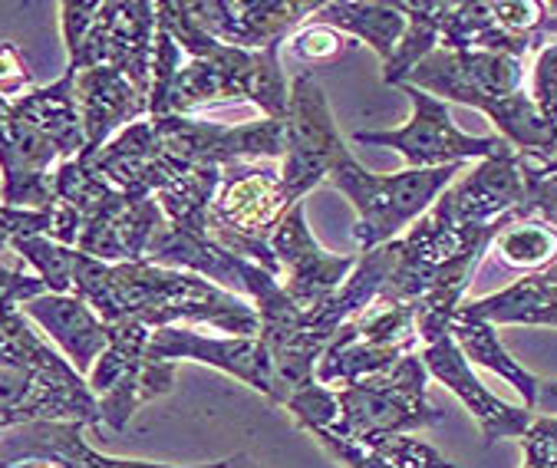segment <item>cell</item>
I'll list each match as a JSON object with an SVG mask.
<instances>
[{
    "label": "cell",
    "mask_w": 557,
    "mask_h": 468,
    "mask_svg": "<svg viewBox=\"0 0 557 468\" xmlns=\"http://www.w3.org/2000/svg\"><path fill=\"white\" fill-rule=\"evenodd\" d=\"M419 357L425 364V373L435 377L453 396L462 399V406L475 416L485 442H498V439H521L528 432V426L534 422L531 409L521 406H508L498 396H492L482 380L472 373V364L466 360V354L459 349L453 330L435 336L432 343L419 346Z\"/></svg>",
    "instance_id": "18"
},
{
    "label": "cell",
    "mask_w": 557,
    "mask_h": 468,
    "mask_svg": "<svg viewBox=\"0 0 557 468\" xmlns=\"http://www.w3.org/2000/svg\"><path fill=\"white\" fill-rule=\"evenodd\" d=\"M534 409H541L544 416H557V380L537 386V403H534Z\"/></svg>",
    "instance_id": "37"
},
{
    "label": "cell",
    "mask_w": 557,
    "mask_h": 468,
    "mask_svg": "<svg viewBox=\"0 0 557 468\" xmlns=\"http://www.w3.org/2000/svg\"><path fill=\"white\" fill-rule=\"evenodd\" d=\"M524 162H528V169H531L534 175H557V152H554L550 159H544V162H534V159L524 156Z\"/></svg>",
    "instance_id": "38"
},
{
    "label": "cell",
    "mask_w": 557,
    "mask_h": 468,
    "mask_svg": "<svg viewBox=\"0 0 557 468\" xmlns=\"http://www.w3.org/2000/svg\"><path fill=\"white\" fill-rule=\"evenodd\" d=\"M40 294H50L47 284L37 278V274H27V271H17V268H8V264H0V300H17L21 307Z\"/></svg>",
    "instance_id": "36"
},
{
    "label": "cell",
    "mask_w": 557,
    "mask_h": 468,
    "mask_svg": "<svg viewBox=\"0 0 557 468\" xmlns=\"http://www.w3.org/2000/svg\"><path fill=\"white\" fill-rule=\"evenodd\" d=\"M149 336L152 330L143 323H109V346L86 377L102 426L116 432H123L146 403L175 386V364L149 360Z\"/></svg>",
    "instance_id": "7"
},
{
    "label": "cell",
    "mask_w": 557,
    "mask_h": 468,
    "mask_svg": "<svg viewBox=\"0 0 557 468\" xmlns=\"http://www.w3.org/2000/svg\"><path fill=\"white\" fill-rule=\"evenodd\" d=\"M453 336H456L459 349L466 354V360H472V364H479V367H485V370L505 377V380L524 396V409H534L541 380H537L534 373H528V370L508 354L505 343L498 340V330H495L492 323L456 313V320H453Z\"/></svg>",
    "instance_id": "27"
},
{
    "label": "cell",
    "mask_w": 557,
    "mask_h": 468,
    "mask_svg": "<svg viewBox=\"0 0 557 468\" xmlns=\"http://www.w3.org/2000/svg\"><path fill=\"white\" fill-rule=\"evenodd\" d=\"M425 383L429 373L422 357L409 354L386 373L341 386V419L330 426V432H337L341 439H350L357 445H373L380 439L409 435L416 429L438 422L442 412L429 406Z\"/></svg>",
    "instance_id": "6"
},
{
    "label": "cell",
    "mask_w": 557,
    "mask_h": 468,
    "mask_svg": "<svg viewBox=\"0 0 557 468\" xmlns=\"http://www.w3.org/2000/svg\"><path fill=\"white\" fill-rule=\"evenodd\" d=\"M271 251L281 264V274L287 278L284 281L287 297L304 313L320 310L337 294L354 274L357 258H360V255H330L307 227L304 201L294 205L277 224V231L271 234Z\"/></svg>",
    "instance_id": "15"
},
{
    "label": "cell",
    "mask_w": 557,
    "mask_h": 468,
    "mask_svg": "<svg viewBox=\"0 0 557 468\" xmlns=\"http://www.w3.org/2000/svg\"><path fill=\"white\" fill-rule=\"evenodd\" d=\"M83 422H27L0 435V468L40 461L47 468H261L251 455L238 452L208 465H162L139 458L102 455L83 439Z\"/></svg>",
    "instance_id": "12"
},
{
    "label": "cell",
    "mask_w": 557,
    "mask_h": 468,
    "mask_svg": "<svg viewBox=\"0 0 557 468\" xmlns=\"http://www.w3.org/2000/svg\"><path fill=\"white\" fill-rule=\"evenodd\" d=\"M419 354L416 310L409 304L376 300L367 313L347 320L317 364V383L350 386L393 370L403 357Z\"/></svg>",
    "instance_id": "8"
},
{
    "label": "cell",
    "mask_w": 557,
    "mask_h": 468,
    "mask_svg": "<svg viewBox=\"0 0 557 468\" xmlns=\"http://www.w3.org/2000/svg\"><path fill=\"white\" fill-rule=\"evenodd\" d=\"M17 109L57 146L63 162L83 156L86 133H83L79 106H76V93H73V73H63L50 86L30 89L24 99H17Z\"/></svg>",
    "instance_id": "23"
},
{
    "label": "cell",
    "mask_w": 557,
    "mask_h": 468,
    "mask_svg": "<svg viewBox=\"0 0 557 468\" xmlns=\"http://www.w3.org/2000/svg\"><path fill=\"white\" fill-rule=\"evenodd\" d=\"M323 4L310 0H188V11L205 34L238 50H264L287 37Z\"/></svg>",
    "instance_id": "17"
},
{
    "label": "cell",
    "mask_w": 557,
    "mask_h": 468,
    "mask_svg": "<svg viewBox=\"0 0 557 468\" xmlns=\"http://www.w3.org/2000/svg\"><path fill=\"white\" fill-rule=\"evenodd\" d=\"M347 156H354L333 123L323 86L313 73H297L290 79V106L284 120V159H281V182L284 195L300 205L320 182H330V172Z\"/></svg>",
    "instance_id": "9"
},
{
    "label": "cell",
    "mask_w": 557,
    "mask_h": 468,
    "mask_svg": "<svg viewBox=\"0 0 557 468\" xmlns=\"http://www.w3.org/2000/svg\"><path fill=\"white\" fill-rule=\"evenodd\" d=\"M528 198V178L521 152L511 146L492 159L475 162L438 195L432 211L449 224H492L505 214H518ZM521 218V214H518Z\"/></svg>",
    "instance_id": "16"
},
{
    "label": "cell",
    "mask_w": 557,
    "mask_h": 468,
    "mask_svg": "<svg viewBox=\"0 0 557 468\" xmlns=\"http://www.w3.org/2000/svg\"><path fill=\"white\" fill-rule=\"evenodd\" d=\"M34 86V76L27 70V60L21 57V50L8 40H0V96L17 102L24 99Z\"/></svg>",
    "instance_id": "35"
},
{
    "label": "cell",
    "mask_w": 557,
    "mask_h": 468,
    "mask_svg": "<svg viewBox=\"0 0 557 468\" xmlns=\"http://www.w3.org/2000/svg\"><path fill=\"white\" fill-rule=\"evenodd\" d=\"M409 102L412 115L399 130H383V133H354L357 146H380V149H396L409 169H442V165H466V162H482L508 149L502 136H469L456 126L449 102H442L432 93H422L409 83L399 86Z\"/></svg>",
    "instance_id": "10"
},
{
    "label": "cell",
    "mask_w": 557,
    "mask_h": 468,
    "mask_svg": "<svg viewBox=\"0 0 557 468\" xmlns=\"http://www.w3.org/2000/svg\"><path fill=\"white\" fill-rule=\"evenodd\" d=\"M462 317L498 323H528V327H557V264L537 274H524L498 294L462 304Z\"/></svg>",
    "instance_id": "22"
},
{
    "label": "cell",
    "mask_w": 557,
    "mask_h": 468,
    "mask_svg": "<svg viewBox=\"0 0 557 468\" xmlns=\"http://www.w3.org/2000/svg\"><path fill=\"white\" fill-rule=\"evenodd\" d=\"M165 227V214L156 198H133L120 192L102 211L83 221L76 251L106 261V264H133L146 261L149 245Z\"/></svg>",
    "instance_id": "19"
},
{
    "label": "cell",
    "mask_w": 557,
    "mask_h": 468,
    "mask_svg": "<svg viewBox=\"0 0 557 468\" xmlns=\"http://www.w3.org/2000/svg\"><path fill=\"white\" fill-rule=\"evenodd\" d=\"M24 313L70 360L79 377H89L102 349L109 346V323L73 294H40L24 304Z\"/></svg>",
    "instance_id": "21"
},
{
    "label": "cell",
    "mask_w": 557,
    "mask_h": 468,
    "mask_svg": "<svg viewBox=\"0 0 557 468\" xmlns=\"http://www.w3.org/2000/svg\"><path fill=\"white\" fill-rule=\"evenodd\" d=\"M287 211L290 201L274 162H235L225 165V175H221V188L208 211V234L235 258L261 264L281 278V264L271 251V234Z\"/></svg>",
    "instance_id": "5"
},
{
    "label": "cell",
    "mask_w": 557,
    "mask_h": 468,
    "mask_svg": "<svg viewBox=\"0 0 557 468\" xmlns=\"http://www.w3.org/2000/svg\"><path fill=\"white\" fill-rule=\"evenodd\" d=\"M518 442L524 448L521 468H557V416H537Z\"/></svg>",
    "instance_id": "33"
},
{
    "label": "cell",
    "mask_w": 557,
    "mask_h": 468,
    "mask_svg": "<svg viewBox=\"0 0 557 468\" xmlns=\"http://www.w3.org/2000/svg\"><path fill=\"white\" fill-rule=\"evenodd\" d=\"M284 409L294 416V422L310 432V429H330L341 419V403H337V390H330L323 383H310L297 393L287 396Z\"/></svg>",
    "instance_id": "31"
},
{
    "label": "cell",
    "mask_w": 557,
    "mask_h": 468,
    "mask_svg": "<svg viewBox=\"0 0 557 468\" xmlns=\"http://www.w3.org/2000/svg\"><path fill=\"white\" fill-rule=\"evenodd\" d=\"M399 11L406 14V34L396 47V53L389 57V63H383V83L386 86H403L406 76L429 57L438 50L442 44V11L445 0H396Z\"/></svg>",
    "instance_id": "28"
},
{
    "label": "cell",
    "mask_w": 557,
    "mask_h": 468,
    "mask_svg": "<svg viewBox=\"0 0 557 468\" xmlns=\"http://www.w3.org/2000/svg\"><path fill=\"white\" fill-rule=\"evenodd\" d=\"M550 11H554V14H557V4H550Z\"/></svg>",
    "instance_id": "40"
},
{
    "label": "cell",
    "mask_w": 557,
    "mask_h": 468,
    "mask_svg": "<svg viewBox=\"0 0 557 468\" xmlns=\"http://www.w3.org/2000/svg\"><path fill=\"white\" fill-rule=\"evenodd\" d=\"M317 21L337 27L341 34L370 44L373 53L389 63V57L396 53L403 34H406V14L399 11V4H386V0H341V4H323L317 11Z\"/></svg>",
    "instance_id": "25"
},
{
    "label": "cell",
    "mask_w": 557,
    "mask_h": 468,
    "mask_svg": "<svg viewBox=\"0 0 557 468\" xmlns=\"http://www.w3.org/2000/svg\"><path fill=\"white\" fill-rule=\"evenodd\" d=\"M466 165H442V169H403L396 175H376L357 156H347L330 172V185L350 198L357 208L354 242L360 251L383 248L403 234L438 201Z\"/></svg>",
    "instance_id": "4"
},
{
    "label": "cell",
    "mask_w": 557,
    "mask_h": 468,
    "mask_svg": "<svg viewBox=\"0 0 557 468\" xmlns=\"http://www.w3.org/2000/svg\"><path fill=\"white\" fill-rule=\"evenodd\" d=\"M524 60L508 53H485V50H435L429 53L406 83L438 96L442 102H462L479 112L492 109L495 102L521 93Z\"/></svg>",
    "instance_id": "11"
},
{
    "label": "cell",
    "mask_w": 557,
    "mask_h": 468,
    "mask_svg": "<svg viewBox=\"0 0 557 468\" xmlns=\"http://www.w3.org/2000/svg\"><path fill=\"white\" fill-rule=\"evenodd\" d=\"M524 178H528V198L521 205V218H541L557 231V175H534L521 156Z\"/></svg>",
    "instance_id": "34"
},
{
    "label": "cell",
    "mask_w": 557,
    "mask_h": 468,
    "mask_svg": "<svg viewBox=\"0 0 557 468\" xmlns=\"http://www.w3.org/2000/svg\"><path fill=\"white\" fill-rule=\"evenodd\" d=\"M531 99L547 115V120L557 126V40L547 44V47H541V53L534 57Z\"/></svg>",
    "instance_id": "32"
},
{
    "label": "cell",
    "mask_w": 557,
    "mask_h": 468,
    "mask_svg": "<svg viewBox=\"0 0 557 468\" xmlns=\"http://www.w3.org/2000/svg\"><path fill=\"white\" fill-rule=\"evenodd\" d=\"M508 268L537 274L557 264V231L541 218H515L492 245Z\"/></svg>",
    "instance_id": "29"
},
{
    "label": "cell",
    "mask_w": 557,
    "mask_h": 468,
    "mask_svg": "<svg viewBox=\"0 0 557 468\" xmlns=\"http://www.w3.org/2000/svg\"><path fill=\"white\" fill-rule=\"evenodd\" d=\"M156 14L159 27L169 30L185 53V63L165 93L162 115H195L211 102L248 99L261 109L264 120H287L290 86L281 66L284 44L264 50H238L221 44L198 27L188 0H165V4H156Z\"/></svg>",
    "instance_id": "2"
},
{
    "label": "cell",
    "mask_w": 557,
    "mask_h": 468,
    "mask_svg": "<svg viewBox=\"0 0 557 468\" xmlns=\"http://www.w3.org/2000/svg\"><path fill=\"white\" fill-rule=\"evenodd\" d=\"M11 468H47V465H40V461H24V465H11Z\"/></svg>",
    "instance_id": "39"
},
{
    "label": "cell",
    "mask_w": 557,
    "mask_h": 468,
    "mask_svg": "<svg viewBox=\"0 0 557 468\" xmlns=\"http://www.w3.org/2000/svg\"><path fill=\"white\" fill-rule=\"evenodd\" d=\"M0 367L37 373H76L70 360L11 297L0 300Z\"/></svg>",
    "instance_id": "26"
},
{
    "label": "cell",
    "mask_w": 557,
    "mask_h": 468,
    "mask_svg": "<svg viewBox=\"0 0 557 468\" xmlns=\"http://www.w3.org/2000/svg\"><path fill=\"white\" fill-rule=\"evenodd\" d=\"M57 146L0 96V205L11 208H53V172L60 165Z\"/></svg>",
    "instance_id": "14"
},
{
    "label": "cell",
    "mask_w": 557,
    "mask_h": 468,
    "mask_svg": "<svg viewBox=\"0 0 557 468\" xmlns=\"http://www.w3.org/2000/svg\"><path fill=\"white\" fill-rule=\"evenodd\" d=\"M310 435L344 468H456L449 458H442L432 445L412 435H389L373 445H357L330 429H310Z\"/></svg>",
    "instance_id": "24"
},
{
    "label": "cell",
    "mask_w": 557,
    "mask_h": 468,
    "mask_svg": "<svg viewBox=\"0 0 557 468\" xmlns=\"http://www.w3.org/2000/svg\"><path fill=\"white\" fill-rule=\"evenodd\" d=\"M73 93H76L79 120H83V133H86L83 156L99 152L126 126L149 115V93H143L129 76H123L116 70L96 66V70L73 73Z\"/></svg>",
    "instance_id": "20"
},
{
    "label": "cell",
    "mask_w": 557,
    "mask_h": 468,
    "mask_svg": "<svg viewBox=\"0 0 557 468\" xmlns=\"http://www.w3.org/2000/svg\"><path fill=\"white\" fill-rule=\"evenodd\" d=\"M70 294L106 323H143L149 330L208 323L232 336H261V317L248 297L149 261L106 264L76 251Z\"/></svg>",
    "instance_id": "1"
},
{
    "label": "cell",
    "mask_w": 557,
    "mask_h": 468,
    "mask_svg": "<svg viewBox=\"0 0 557 468\" xmlns=\"http://www.w3.org/2000/svg\"><path fill=\"white\" fill-rule=\"evenodd\" d=\"M146 354L149 360H162V364L191 360V364L214 367L242 380L245 386L264 393L274 406H281L274 364L261 336H205L195 333L191 327H162L152 330Z\"/></svg>",
    "instance_id": "13"
},
{
    "label": "cell",
    "mask_w": 557,
    "mask_h": 468,
    "mask_svg": "<svg viewBox=\"0 0 557 468\" xmlns=\"http://www.w3.org/2000/svg\"><path fill=\"white\" fill-rule=\"evenodd\" d=\"M60 27L66 70H116L143 93L152 89V50L159 14L149 0H63Z\"/></svg>",
    "instance_id": "3"
},
{
    "label": "cell",
    "mask_w": 557,
    "mask_h": 468,
    "mask_svg": "<svg viewBox=\"0 0 557 468\" xmlns=\"http://www.w3.org/2000/svg\"><path fill=\"white\" fill-rule=\"evenodd\" d=\"M287 53L307 66H317V63H333L344 50L354 47V37L341 34L337 27H330L323 21H313V24H304L297 27L290 37H287Z\"/></svg>",
    "instance_id": "30"
}]
</instances>
